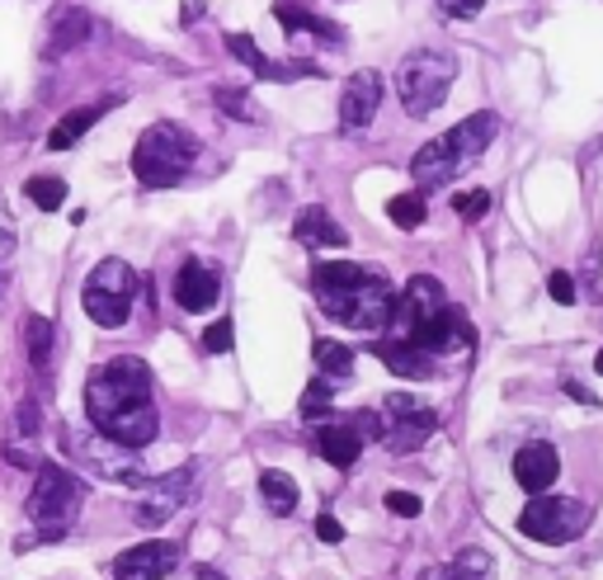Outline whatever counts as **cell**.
<instances>
[{
	"instance_id": "cell-1",
	"label": "cell",
	"mask_w": 603,
	"mask_h": 580,
	"mask_svg": "<svg viewBox=\"0 0 603 580\" xmlns=\"http://www.w3.org/2000/svg\"><path fill=\"white\" fill-rule=\"evenodd\" d=\"M85 416L113 444L147 448L161 430V416L151 402V368L137 354H119V359L99 363L85 382Z\"/></svg>"
},
{
	"instance_id": "cell-2",
	"label": "cell",
	"mask_w": 603,
	"mask_h": 580,
	"mask_svg": "<svg viewBox=\"0 0 603 580\" xmlns=\"http://www.w3.org/2000/svg\"><path fill=\"white\" fill-rule=\"evenodd\" d=\"M198 161V137L180 123H151L133 147V175L147 189H170L189 175V165Z\"/></svg>"
},
{
	"instance_id": "cell-3",
	"label": "cell",
	"mask_w": 603,
	"mask_h": 580,
	"mask_svg": "<svg viewBox=\"0 0 603 580\" xmlns=\"http://www.w3.org/2000/svg\"><path fill=\"white\" fill-rule=\"evenodd\" d=\"M85 505V481L71 472V467H57V462H38V481L28 491V523L38 529L42 543L62 538L71 529V519L81 515Z\"/></svg>"
},
{
	"instance_id": "cell-4",
	"label": "cell",
	"mask_w": 603,
	"mask_h": 580,
	"mask_svg": "<svg viewBox=\"0 0 603 580\" xmlns=\"http://www.w3.org/2000/svg\"><path fill=\"white\" fill-rule=\"evenodd\" d=\"M457 81V57L443 52V48H415L406 62L396 66V95H401V109L410 119H429L443 99H448Z\"/></svg>"
},
{
	"instance_id": "cell-5",
	"label": "cell",
	"mask_w": 603,
	"mask_h": 580,
	"mask_svg": "<svg viewBox=\"0 0 603 580\" xmlns=\"http://www.w3.org/2000/svg\"><path fill=\"white\" fill-rule=\"evenodd\" d=\"M133 303H137V274H133V264H127V260H99L90 274H85L81 307L95 317V325L119 331V325H127Z\"/></svg>"
},
{
	"instance_id": "cell-6",
	"label": "cell",
	"mask_w": 603,
	"mask_h": 580,
	"mask_svg": "<svg viewBox=\"0 0 603 580\" xmlns=\"http://www.w3.org/2000/svg\"><path fill=\"white\" fill-rule=\"evenodd\" d=\"M584 529H590V505L570 501V495H552V491L533 495L519 515V533L533 538V543H547V547L576 543Z\"/></svg>"
},
{
	"instance_id": "cell-7",
	"label": "cell",
	"mask_w": 603,
	"mask_h": 580,
	"mask_svg": "<svg viewBox=\"0 0 603 580\" xmlns=\"http://www.w3.org/2000/svg\"><path fill=\"white\" fill-rule=\"evenodd\" d=\"M378 416H382V439H386V448H392V453L424 448L429 439H434V430H439V410L424 406L420 396H410V392L382 396Z\"/></svg>"
},
{
	"instance_id": "cell-8",
	"label": "cell",
	"mask_w": 603,
	"mask_h": 580,
	"mask_svg": "<svg viewBox=\"0 0 603 580\" xmlns=\"http://www.w3.org/2000/svg\"><path fill=\"white\" fill-rule=\"evenodd\" d=\"M443 307H448V293H443V283L434 274H415L406 288H401L396 303H392L386 331H392V340H410L429 317H439Z\"/></svg>"
},
{
	"instance_id": "cell-9",
	"label": "cell",
	"mask_w": 603,
	"mask_h": 580,
	"mask_svg": "<svg viewBox=\"0 0 603 580\" xmlns=\"http://www.w3.org/2000/svg\"><path fill=\"white\" fill-rule=\"evenodd\" d=\"M189 491H194V467H180V472L156 477V481L147 477L141 481V501L133 509V519L141 523V529H161V523L189 501Z\"/></svg>"
},
{
	"instance_id": "cell-10",
	"label": "cell",
	"mask_w": 603,
	"mask_h": 580,
	"mask_svg": "<svg viewBox=\"0 0 603 580\" xmlns=\"http://www.w3.org/2000/svg\"><path fill=\"white\" fill-rule=\"evenodd\" d=\"M410 345L415 349H424L429 359H443V354H463V349H471L477 345V325H471L463 311H457L453 303L439 311V317H429L420 331L410 335Z\"/></svg>"
},
{
	"instance_id": "cell-11",
	"label": "cell",
	"mask_w": 603,
	"mask_h": 580,
	"mask_svg": "<svg viewBox=\"0 0 603 580\" xmlns=\"http://www.w3.org/2000/svg\"><path fill=\"white\" fill-rule=\"evenodd\" d=\"M364 279H368V269H358L349 260H325V264H316V274H311V293L325 317L340 321L344 307L354 303V293L364 288Z\"/></svg>"
},
{
	"instance_id": "cell-12",
	"label": "cell",
	"mask_w": 603,
	"mask_h": 580,
	"mask_svg": "<svg viewBox=\"0 0 603 580\" xmlns=\"http://www.w3.org/2000/svg\"><path fill=\"white\" fill-rule=\"evenodd\" d=\"M378 104H382V76L372 66L354 71L340 90V127L344 133H364V127L378 119Z\"/></svg>"
},
{
	"instance_id": "cell-13",
	"label": "cell",
	"mask_w": 603,
	"mask_h": 580,
	"mask_svg": "<svg viewBox=\"0 0 603 580\" xmlns=\"http://www.w3.org/2000/svg\"><path fill=\"white\" fill-rule=\"evenodd\" d=\"M180 562V547L165 543V538H151V543H137L113 557V580H165Z\"/></svg>"
},
{
	"instance_id": "cell-14",
	"label": "cell",
	"mask_w": 603,
	"mask_h": 580,
	"mask_svg": "<svg viewBox=\"0 0 603 580\" xmlns=\"http://www.w3.org/2000/svg\"><path fill=\"white\" fill-rule=\"evenodd\" d=\"M392 303H396V288L382 274H372V269H368L364 288L354 293V303L344 307L340 321L349 325V331H382L386 317H392Z\"/></svg>"
},
{
	"instance_id": "cell-15",
	"label": "cell",
	"mask_w": 603,
	"mask_h": 580,
	"mask_svg": "<svg viewBox=\"0 0 603 580\" xmlns=\"http://www.w3.org/2000/svg\"><path fill=\"white\" fill-rule=\"evenodd\" d=\"M218 297H222V279H218V269H208L204 260H189L175 274V303L184 311H194V317H204L208 307H218Z\"/></svg>"
},
{
	"instance_id": "cell-16",
	"label": "cell",
	"mask_w": 603,
	"mask_h": 580,
	"mask_svg": "<svg viewBox=\"0 0 603 580\" xmlns=\"http://www.w3.org/2000/svg\"><path fill=\"white\" fill-rule=\"evenodd\" d=\"M562 477V453L552 444H524L514 453V481L528 491V495H542L552 491V481Z\"/></svg>"
},
{
	"instance_id": "cell-17",
	"label": "cell",
	"mask_w": 603,
	"mask_h": 580,
	"mask_svg": "<svg viewBox=\"0 0 603 580\" xmlns=\"http://www.w3.org/2000/svg\"><path fill=\"white\" fill-rule=\"evenodd\" d=\"M457 170H463V161H457V151H453L448 137L424 141V147L410 156V175H415V184H420V194L424 189H439V184H448Z\"/></svg>"
},
{
	"instance_id": "cell-18",
	"label": "cell",
	"mask_w": 603,
	"mask_h": 580,
	"mask_svg": "<svg viewBox=\"0 0 603 580\" xmlns=\"http://www.w3.org/2000/svg\"><path fill=\"white\" fill-rule=\"evenodd\" d=\"M95 34V20L85 5H57L48 20V57H62L71 48H81L85 38Z\"/></svg>"
},
{
	"instance_id": "cell-19",
	"label": "cell",
	"mask_w": 603,
	"mask_h": 580,
	"mask_svg": "<svg viewBox=\"0 0 603 580\" xmlns=\"http://www.w3.org/2000/svg\"><path fill=\"white\" fill-rule=\"evenodd\" d=\"M495 133H500V119H495L491 109H481V113H471V119H463V123L453 127V133H443V137L453 141L457 161L467 165V161H477V156H481L485 147H491V141H495Z\"/></svg>"
},
{
	"instance_id": "cell-20",
	"label": "cell",
	"mask_w": 603,
	"mask_h": 580,
	"mask_svg": "<svg viewBox=\"0 0 603 580\" xmlns=\"http://www.w3.org/2000/svg\"><path fill=\"white\" fill-rule=\"evenodd\" d=\"M378 359L392 368L396 378H410V382H429L439 373V363L429 359L424 349H415L410 340H378Z\"/></svg>"
},
{
	"instance_id": "cell-21",
	"label": "cell",
	"mask_w": 603,
	"mask_h": 580,
	"mask_svg": "<svg viewBox=\"0 0 603 580\" xmlns=\"http://www.w3.org/2000/svg\"><path fill=\"white\" fill-rule=\"evenodd\" d=\"M293 236L302 246H349V232H344L325 208H302L293 222Z\"/></svg>"
},
{
	"instance_id": "cell-22",
	"label": "cell",
	"mask_w": 603,
	"mask_h": 580,
	"mask_svg": "<svg viewBox=\"0 0 603 580\" xmlns=\"http://www.w3.org/2000/svg\"><path fill=\"white\" fill-rule=\"evenodd\" d=\"M424 580H495V562H491V552H481V547H463L453 562L424 571Z\"/></svg>"
},
{
	"instance_id": "cell-23",
	"label": "cell",
	"mask_w": 603,
	"mask_h": 580,
	"mask_svg": "<svg viewBox=\"0 0 603 580\" xmlns=\"http://www.w3.org/2000/svg\"><path fill=\"white\" fill-rule=\"evenodd\" d=\"M109 104H113V99H104V104H81V109H71L66 119L48 133V147H52V151H71V147H76V141H81L85 133H90V127H95L99 119H104V109H109Z\"/></svg>"
},
{
	"instance_id": "cell-24",
	"label": "cell",
	"mask_w": 603,
	"mask_h": 580,
	"mask_svg": "<svg viewBox=\"0 0 603 580\" xmlns=\"http://www.w3.org/2000/svg\"><path fill=\"white\" fill-rule=\"evenodd\" d=\"M311 448L321 453L330 467H354L358 453H364V439H358L354 430H340V424H325V430H316Z\"/></svg>"
},
{
	"instance_id": "cell-25",
	"label": "cell",
	"mask_w": 603,
	"mask_h": 580,
	"mask_svg": "<svg viewBox=\"0 0 603 580\" xmlns=\"http://www.w3.org/2000/svg\"><path fill=\"white\" fill-rule=\"evenodd\" d=\"M24 345H28V363H34V378L48 387L52 373V345H57V325L48 317H28L24 325Z\"/></svg>"
},
{
	"instance_id": "cell-26",
	"label": "cell",
	"mask_w": 603,
	"mask_h": 580,
	"mask_svg": "<svg viewBox=\"0 0 603 580\" xmlns=\"http://www.w3.org/2000/svg\"><path fill=\"white\" fill-rule=\"evenodd\" d=\"M311 359H316V373H321L330 387L354 378V354H349V345H340V340H316Z\"/></svg>"
},
{
	"instance_id": "cell-27",
	"label": "cell",
	"mask_w": 603,
	"mask_h": 580,
	"mask_svg": "<svg viewBox=\"0 0 603 580\" xmlns=\"http://www.w3.org/2000/svg\"><path fill=\"white\" fill-rule=\"evenodd\" d=\"M274 14H279V24L288 28V34H316V38H330V42H340V28L330 24V20H321V14L302 10L297 0H279V5H274Z\"/></svg>"
},
{
	"instance_id": "cell-28",
	"label": "cell",
	"mask_w": 603,
	"mask_h": 580,
	"mask_svg": "<svg viewBox=\"0 0 603 580\" xmlns=\"http://www.w3.org/2000/svg\"><path fill=\"white\" fill-rule=\"evenodd\" d=\"M226 48H232L236 62H246V66L255 71V76H264V81H288V76H297V71L269 62V57L260 52V42H255L250 34H226Z\"/></svg>"
},
{
	"instance_id": "cell-29",
	"label": "cell",
	"mask_w": 603,
	"mask_h": 580,
	"mask_svg": "<svg viewBox=\"0 0 603 580\" xmlns=\"http://www.w3.org/2000/svg\"><path fill=\"white\" fill-rule=\"evenodd\" d=\"M260 501L274 509V515H293L297 509V481L288 472H279V467H269V472H260Z\"/></svg>"
},
{
	"instance_id": "cell-30",
	"label": "cell",
	"mask_w": 603,
	"mask_h": 580,
	"mask_svg": "<svg viewBox=\"0 0 603 580\" xmlns=\"http://www.w3.org/2000/svg\"><path fill=\"white\" fill-rule=\"evenodd\" d=\"M386 218H392L401 232H420L424 226V194L415 189V194H396L392 203H386Z\"/></svg>"
},
{
	"instance_id": "cell-31",
	"label": "cell",
	"mask_w": 603,
	"mask_h": 580,
	"mask_svg": "<svg viewBox=\"0 0 603 580\" xmlns=\"http://www.w3.org/2000/svg\"><path fill=\"white\" fill-rule=\"evenodd\" d=\"M24 194H28V203L34 208H42V212H57L66 203V184L57 180V175H34L24 184Z\"/></svg>"
},
{
	"instance_id": "cell-32",
	"label": "cell",
	"mask_w": 603,
	"mask_h": 580,
	"mask_svg": "<svg viewBox=\"0 0 603 580\" xmlns=\"http://www.w3.org/2000/svg\"><path fill=\"white\" fill-rule=\"evenodd\" d=\"M212 104H218L226 119H236V123H260V109L250 104V95L246 90H232V85H218L212 90Z\"/></svg>"
},
{
	"instance_id": "cell-33",
	"label": "cell",
	"mask_w": 603,
	"mask_h": 580,
	"mask_svg": "<svg viewBox=\"0 0 603 580\" xmlns=\"http://www.w3.org/2000/svg\"><path fill=\"white\" fill-rule=\"evenodd\" d=\"M330 416V382L316 378L307 392H302V420H325Z\"/></svg>"
},
{
	"instance_id": "cell-34",
	"label": "cell",
	"mask_w": 603,
	"mask_h": 580,
	"mask_svg": "<svg viewBox=\"0 0 603 580\" xmlns=\"http://www.w3.org/2000/svg\"><path fill=\"white\" fill-rule=\"evenodd\" d=\"M485 208H491V194H485V189H463V194H453V212H457L463 222H481Z\"/></svg>"
},
{
	"instance_id": "cell-35",
	"label": "cell",
	"mask_w": 603,
	"mask_h": 580,
	"mask_svg": "<svg viewBox=\"0 0 603 580\" xmlns=\"http://www.w3.org/2000/svg\"><path fill=\"white\" fill-rule=\"evenodd\" d=\"M232 340H236L232 321H212L208 331H204V349H208V354H226V349H232Z\"/></svg>"
},
{
	"instance_id": "cell-36",
	"label": "cell",
	"mask_w": 603,
	"mask_h": 580,
	"mask_svg": "<svg viewBox=\"0 0 603 580\" xmlns=\"http://www.w3.org/2000/svg\"><path fill=\"white\" fill-rule=\"evenodd\" d=\"M386 509H392L396 519H415L424 505H420V495H410V491H386Z\"/></svg>"
},
{
	"instance_id": "cell-37",
	"label": "cell",
	"mask_w": 603,
	"mask_h": 580,
	"mask_svg": "<svg viewBox=\"0 0 603 580\" xmlns=\"http://www.w3.org/2000/svg\"><path fill=\"white\" fill-rule=\"evenodd\" d=\"M547 293H552V303H562V307H570L576 303V279L566 274V269H556V274L547 279Z\"/></svg>"
},
{
	"instance_id": "cell-38",
	"label": "cell",
	"mask_w": 603,
	"mask_h": 580,
	"mask_svg": "<svg viewBox=\"0 0 603 580\" xmlns=\"http://www.w3.org/2000/svg\"><path fill=\"white\" fill-rule=\"evenodd\" d=\"M485 0H439L443 14H453V20H471V14H481Z\"/></svg>"
},
{
	"instance_id": "cell-39",
	"label": "cell",
	"mask_w": 603,
	"mask_h": 580,
	"mask_svg": "<svg viewBox=\"0 0 603 580\" xmlns=\"http://www.w3.org/2000/svg\"><path fill=\"white\" fill-rule=\"evenodd\" d=\"M354 434L382 439V416H378V410H358V416H354Z\"/></svg>"
},
{
	"instance_id": "cell-40",
	"label": "cell",
	"mask_w": 603,
	"mask_h": 580,
	"mask_svg": "<svg viewBox=\"0 0 603 580\" xmlns=\"http://www.w3.org/2000/svg\"><path fill=\"white\" fill-rule=\"evenodd\" d=\"M316 538H321V543H344V523L335 515H321L316 519Z\"/></svg>"
},
{
	"instance_id": "cell-41",
	"label": "cell",
	"mask_w": 603,
	"mask_h": 580,
	"mask_svg": "<svg viewBox=\"0 0 603 580\" xmlns=\"http://www.w3.org/2000/svg\"><path fill=\"white\" fill-rule=\"evenodd\" d=\"M584 293H590V297H603V288H599V250L584 255Z\"/></svg>"
},
{
	"instance_id": "cell-42",
	"label": "cell",
	"mask_w": 603,
	"mask_h": 580,
	"mask_svg": "<svg viewBox=\"0 0 603 580\" xmlns=\"http://www.w3.org/2000/svg\"><path fill=\"white\" fill-rule=\"evenodd\" d=\"M20 424H24V434H34V424H38V406H34V402H24V410H20Z\"/></svg>"
},
{
	"instance_id": "cell-43",
	"label": "cell",
	"mask_w": 603,
	"mask_h": 580,
	"mask_svg": "<svg viewBox=\"0 0 603 580\" xmlns=\"http://www.w3.org/2000/svg\"><path fill=\"white\" fill-rule=\"evenodd\" d=\"M566 392H570V396H576V402H594V396H590V392H584V387H580V382H566Z\"/></svg>"
},
{
	"instance_id": "cell-44",
	"label": "cell",
	"mask_w": 603,
	"mask_h": 580,
	"mask_svg": "<svg viewBox=\"0 0 603 580\" xmlns=\"http://www.w3.org/2000/svg\"><path fill=\"white\" fill-rule=\"evenodd\" d=\"M198 580H222V576L212 571V566H198Z\"/></svg>"
},
{
	"instance_id": "cell-45",
	"label": "cell",
	"mask_w": 603,
	"mask_h": 580,
	"mask_svg": "<svg viewBox=\"0 0 603 580\" xmlns=\"http://www.w3.org/2000/svg\"><path fill=\"white\" fill-rule=\"evenodd\" d=\"M594 368H599V373H603V349H599V359H594Z\"/></svg>"
}]
</instances>
